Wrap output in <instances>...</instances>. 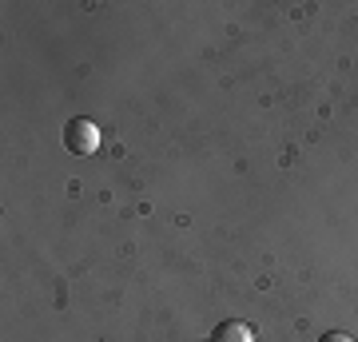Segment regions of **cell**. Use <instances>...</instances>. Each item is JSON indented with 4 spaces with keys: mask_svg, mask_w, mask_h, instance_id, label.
Segmentation results:
<instances>
[{
    "mask_svg": "<svg viewBox=\"0 0 358 342\" xmlns=\"http://www.w3.org/2000/svg\"><path fill=\"white\" fill-rule=\"evenodd\" d=\"M64 148L72 155H92L100 148V127L92 124V120H84V115L68 120L64 124Z\"/></svg>",
    "mask_w": 358,
    "mask_h": 342,
    "instance_id": "cell-1",
    "label": "cell"
},
{
    "mask_svg": "<svg viewBox=\"0 0 358 342\" xmlns=\"http://www.w3.org/2000/svg\"><path fill=\"white\" fill-rule=\"evenodd\" d=\"M207 342H255V330L247 327V322H239V318H223V322L207 334Z\"/></svg>",
    "mask_w": 358,
    "mask_h": 342,
    "instance_id": "cell-2",
    "label": "cell"
},
{
    "mask_svg": "<svg viewBox=\"0 0 358 342\" xmlns=\"http://www.w3.org/2000/svg\"><path fill=\"white\" fill-rule=\"evenodd\" d=\"M319 342H355V339H350V334H343V330H327Z\"/></svg>",
    "mask_w": 358,
    "mask_h": 342,
    "instance_id": "cell-3",
    "label": "cell"
}]
</instances>
